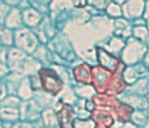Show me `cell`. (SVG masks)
Segmentation results:
<instances>
[{"label": "cell", "mask_w": 149, "mask_h": 128, "mask_svg": "<svg viewBox=\"0 0 149 128\" xmlns=\"http://www.w3.org/2000/svg\"><path fill=\"white\" fill-rule=\"evenodd\" d=\"M38 80H40L41 89L52 96H55L58 93H61L62 88H63V82H62L61 77L54 70L49 68L40 69Z\"/></svg>", "instance_id": "obj_1"}, {"label": "cell", "mask_w": 149, "mask_h": 128, "mask_svg": "<svg viewBox=\"0 0 149 128\" xmlns=\"http://www.w3.org/2000/svg\"><path fill=\"white\" fill-rule=\"evenodd\" d=\"M97 59L99 63V67L105 69L111 74H118L119 75V67L124 68V63L116 57L115 55L107 52L106 50L102 47H97Z\"/></svg>", "instance_id": "obj_2"}, {"label": "cell", "mask_w": 149, "mask_h": 128, "mask_svg": "<svg viewBox=\"0 0 149 128\" xmlns=\"http://www.w3.org/2000/svg\"><path fill=\"white\" fill-rule=\"evenodd\" d=\"M111 72L106 71L105 69L100 68L99 65L92 68V77H91V84L98 93H105L106 92V87L110 80Z\"/></svg>", "instance_id": "obj_3"}, {"label": "cell", "mask_w": 149, "mask_h": 128, "mask_svg": "<svg viewBox=\"0 0 149 128\" xmlns=\"http://www.w3.org/2000/svg\"><path fill=\"white\" fill-rule=\"evenodd\" d=\"M13 41H16V44L19 49L29 51V52L36 47V44H37L35 36L26 29L17 31L13 37Z\"/></svg>", "instance_id": "obj_4"}, {"label": "cell", "mask_w": 149, "mask_h": 128, "mask_svg": "<svg viewBox=\"0 0 149 128\" xmlns=\"http://www.w3.org/2000/svg\"><path fill=\"white\" fill-rule=\"evenodd\" d=\"M146 51V46L137 43V42H132L129 45H127V47L123 51V61L127 64H131L137 62L144 54Z\"/></svg>", "instance_id": "obj_5"}, {"label": "cell", "mask_w": 149, "mask_h": 128, "mask_svg": "<svg viewBox=\"0 0 149 128\" xmlns=\"http://www.w3.org/2000/svg\"><path fill=\"white\" fill-rule=\"evenodd\" d=\"M74 120V110L67 103H61L60 110L56 113V121L61 128H72Z\"/></svg>", "instance_id": "obj_6"}, {"label": "cell", "mask_w": 149, "mask_h": 128, "mask_svg": "<svg viewBox=\"0 0 149 128\" xmlns=\"http://www.w3.org/2000/svg\"><path fill=\"white\" fill-rule=\"evenodd\" d=\"M143 0H127L122 13L128 18H139L143 12Z\"/></svg>", "instance_id": "obj_7"}, {"label": "cell", "mask_w": 149, "mask_h": 128, "mask_svg": "<svg viewBox=\"0 0 149 128\" xmlns=\"http://www.w3.org/2000/svg\"><path fill=\"white\" fill-rule=\"evenodd\" d=\"M74 78L78 83L81 84H91V77H92V68L88 64H80L73 71Z\"/></svg>", "instance_id": "obj_8"}, {"label": "cell", "mask_w": 149, "mask_h": 128, "mask_svg": "<svg viewBox=\"0 0 149 128\" xmlns=\"http://www.w3.org/2000/svg\"><path fill=\"white\" fill-rule=\"evenodd\" d=\"M111 107H112V109L115 110L118 121H120V122H129L130 121V119L132 116V109L128 105H124L123 102L116 101Z\"/></svg>", "instance_id": "obj_9"}, {"label": "cell", "mask_w": 149, "mask_h": 128, "mask_svg": "<svg viewBox=\"0 0 149 128\" xmlns=\"http://www.w3.org/2000/svg\"><path fill=\"white\" fill-rule=\"evenodd\" d=\"M22 20L24 24L26 25H36L41 21V16L37 11H35L33 8H28L23 12L22 14Z\"/></svg>", "instance_id": "obj_10"}, {"label": "cell", "mask_w": 149, "mask_h": 128, "mask_svg": "<svg viewBox=\"0 0 149 128\" xmlns=\"http://www.w3.org/2000/svg\"><path fill=\"white\" fill-rule=\"evenodd\" d=\"M23 20H22V16L19 14L18 10H13L11 11V13L5 18V25L8 29H17L20 28Z\"/></svg>", "instance_id": "obj_11"}, {"label": "cell", "mask_w": 149, "mask_h": 128, "mask_svg": "<svg viewBox=\"0 0 149 128\" xmlns=\"http://www.w3.org/2000/svg\"><path fill=\"white\" fill-rule=\"evenodd\" d=\"M19 118V114L17 109H13L11 107H5V109H0V119L4 121L13 122V120H17Z\"/></svg>", "instance_id": "obj_12"}, {"label": "cell", "mask_w": 149, "mask_h": 128, "mask_svg": "<svg viewBox=\"0 0 149 128\" xmlns=\"http://www.w3.org/2000/svg\"><path fill=\"white\" fill-rule=\"evenodd\" d=\"M0 43L5 46H10L13 43V33L8 29H0Z\"/></svg>", "instance_id": "obj_13"}, {"label": "cell", "mask_w": 149, "mask_h": 128, "mask_svg": "<svg viewBox=\"0 0 149 128\" xmlns=\"http://www.w3.org/2000/svg\"><path fill=\"white\" fill-rule=\"evenodd\" d=\"M72 128H94V121L92 119H74Z\"/></svg>", "instance_id": "obj_14"}, {"label": "cell", "mask_w": 149, "mask_h": 128, "mask_svg": "<svg viewBox=\"0 0 149 128\" xmlns=\"http://www.w3.org/2000/svg\"><path fill=\"white\" fill-rule=\"evenodd\" d=\"M43 121H44V125L47 127H53L55 125V120H56V115H54L53 110L52 109H47L44 113H43V116H42Z\"/></svg>", "instance_id": "obj_15"}, {"label": "cell", "mask_w": 149, "mask_h": 128, "mask_svg": "<svg viewBox=\"0 0 149 128\" xmlns=\"http://www.w3.org/2000/svg\"><path fill=\"white\" fill-rule=\"evenodd\" d=\"M134 34L136 38H139L142 42L148 43V29L144 26H137L134 29Z\"/></svg>", "instance_id": "obj_16"}, {"label": "cell", "mask_w": 149, "mask_h": 128, "mask_svg": "<svg viewBox=\"0 0 149 128\" xmlns=\"http://www.w3.org/2000/svg\"><path fill=\"white\" fill-rule=\"evenodd\" d=\"M107 13H109L110 17H112V18H117V17L119 18L120 14H122V8H120L119 5H117L115 3L109 4V6H107Z\"/></svg>", "instance_id": "obj_17"}, {"label": "cell", "mask_w": 149, "mask_h": 128, "mask_svg": "<svg viewBox=\"0 0 149 128\" xmlns=\"http://www.w3.org/2000/svg\"><path fill=\"white\" fill-rule=\"evenodd\" d=\"M12 128H33V127L26 122H18V123H15L12 126Z\"/></svg>", "instance_id": "obj_18"}, {"label": "cell", "mask_w": 149, "mask_h": 128, "mask_svg": "<svg viewBox=\"0 0 149 128\" xmlns=\"http://www.w3.org/2000/svg\"><path fill=\"white\" fill-rule=\"evenodd\" d=\"M6 74H7V68L4 65L3 62H0V77L4 76V75H6Z\"/></svg>", "instance_id": "obj_19"}, {"label": "cell", "mask_w": 149, "mask_h": 128, "mask_svg": "<svg viewBox=\"0 0 149 128\" xmlns=\"http://www.w3.org/2000/svg\"><path fill=\"white\" fill-rule=\"evenodd\" d=\"M122 128H137V127H136V126H134L132 123H129V122H128L127 125H124Z\"/></svg>", "instance_id": "obj_20"}, {"label": "cell", "mask_w": 149, "mask_h": 128, "mask_svg": "<svg viewBox=\"0 0 149 128\" xmlns=\"http://www.w3.org/2000/svg\"><path fill=\"white\" fill-rule=\"evenodd\" d=\"M3 93L5 94V87H4L1 83H0V97L3 96Z\"/></svg>", "instance_id": "obj_21"}, {"label": "cell", "mask_w": 149, "mask_h": 128, "mask_svg": "<svg viewBox=\"0 0 149 128\" xmlns=\"http://www.w3.org/2000/svg\"><path fill=\"white\" fill-rule=\"evenodd\" d=\"M115 1V4H117V5H119V4H122V3H125L127 0H113Z\"/></svg>", "instance_id": "obj_22"}, {"label": "cell", "mask_w": 149, "mask_h": 128, "mask_svg": "<svg viewBox=\"0 0 149 128\" xmlns=\"http://www.w3.org/2000/svg\"><path fill=\"white\" fill-rule=\"evenodd\" d=\"M0 128H4V125H3V122H0Z\"/></svg>", "instance_id": "obj_23"}]
</instances>
